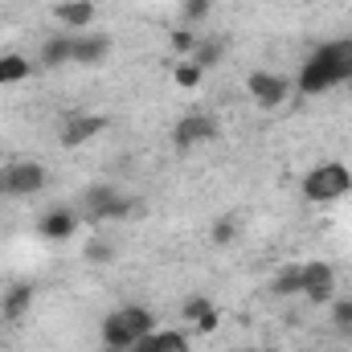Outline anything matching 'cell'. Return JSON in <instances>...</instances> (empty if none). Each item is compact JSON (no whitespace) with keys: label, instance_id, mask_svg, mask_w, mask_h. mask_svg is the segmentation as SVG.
Returning <instances> with one entry per match:
<instances>
[{"label":"cell","instance_id":"6da1fadb","mask_svg":"<svg viewBox=\"0 0 352 352\" xmlns=\"http://www.w3.org/2000/svg\"><path fill=\"white\" fill-rule=\"evenodd\" d=\"M349 78H352V66H349V58L340 54V41H328V45H320V50L299 66L295 87L303 90V94H324V90L340 87V82H349Z\"/></svg>","mask_w":352,"mask_h":352},{"label":"cell","instance_id":"7a4b0ae2","mask_svg":"<svg viewBox=\"0 0 352 352\" xmlns=\"http://www.w3.org/2000/svg\"><path fill=\"white\" fill-rule=\"evenodd\" d=\"M299 192H303V201H311V205H328V201H340L344 192H352V168H349V164H340V160L316 164L311 173L303 176Z\"/></svg>","mask_w":352,"mask_h":352},{"label":"cell","instance_id":"3957f363","mask_svg":"<svg viewBox=\"0 0 352 352\" xmlns=\"http://www.w3.org/2000/svg\"><path fill=\"white\" fill-rule=\"evenodd\" d=\"M291 87H295V82H291L287 74H274V70H250V74H246V90H250V98H254L258 111L283 107L287 94H291Z\"/></svg>","mask_w":352,"mask_h":352},{"label":"cell","instance_id":"277c9868","mask_svg":"<svg viewBox=\"0 0 352 352\" xmlns=\"http://www.w3.org/2000/svg\"><path fill=\"white\" fill-rule=\"evenodd\" d=\"M303 299L311 307H328L336 299V270L328 263H303Z\"/></svg>","mask_w":352,"mask_h":352},{"label":"cell","instance_id":"5b68a950","mask_svg":"<svg viewBox=\"0 0 352 352\" xmlns=\"http://www.w3.org/2000/svg\"><path fill=\"white\" fill-rule=\"evenodd\" d=\"M111 127V115H94V111H74L66 123H62V148H82V144H90L94 135H102Z\"/></svg>","mask_w":352,"mask_h":352},{"label":"cell","instance_id":"8992f818","mask_svg":"<svg viewBox=\"0 0 352 352\" xmlns=\"http://www.w3.org/2000/svg\"><path fill=\"white\" fill-rule=\"evenodd\" d=\"M217 135H221V127H217L213 115H184L173 127V144L180 152H188V148H197V144H213Z\"/></svg>","mask_w":352,"mask_h":352},{"label":"cell","instance_id":"52a82bcc","mask_svg":"<svg viewBox=\"0 0 352 352\" xmlns=\"http://www.w3.org/2000/svg\"><path fill=\"white\" fill-rule=\"evenodd\" d=\"M4 188H8V197H33V192H41L45 188V164H37V160H12L4 168Z\"/></svg>","mask_w":352,"mask_h":352},{"label":"cell","instance_id":"ba28073f","mask_svg":"<svg viewBox=\"0 0 352 352\" xmlns=\"http://www.w3.org/2000/svg\"><path fill=\"white\" fill-rule=\"evenodd\" d=\"M111 37L107 33H74V54H70V62L74 66H102L107 58H111Z\"/></svg>","mask_w":352,"mask_h":352},{"label":"cell","instance_id":"9c48e42d","mask_svg":"<svg viewBox=\"0 0 352 352\" xmlns=\"http://www.w3.org/2000/svg\"><path fill=\"white\" fill-rule=\"evenodd\" d=\"M94 0H58L54 4V21L58 25H66V29H74V33H82L90 29V21H94Z\"/></svg>","mask_w":352,"mask_h":352},{"label":"cell","instance_id":"30bf717a","mask_svg":"<svg viewBox=\"0 0 352 352\" xmlns=\"http://www.w3.org/2000/svg\"><path fill=\"white\" fill-rule=\"evenodd\" d=\"M78 234V213L74 209H50L45 217H41V238L45 242H66V238H74Z\"/></svg>","mask_w":352,"mask_h":352},{"label":"cell","instance_id":"8fae6325","mask_svg":"<svg viewBox=\"0 0 352 352\" xmlns=\"http://www.w3.org/2000/svg\"><path fill=\"white\" fill-rule=\"evenodd\" d=\"M102 349H115V352H127V349H135V336H131V328L123 324V316L119 311H111L107 320H102Z\"/></svg>","mask_w":352,"mask_h":352},{"label":"cell","instance_id":"7c38bea8","mask_svg":"<svg viewBox=\"0 0 352 352\" xmlns=\"http://www.w3.org/2000/svg\"><path fill=\"white\" fill-rule=\"evenodd\" d=\"M115 197H119V188H115V184H90L87 192H82V201H78V209H82V217L98 221V217H102V209H107Z\"/></svg>","mask_w":352,"mask_h":352},{"label":"cell","instance_id":"4fadbf2b","mask_svg":"<svg viewBox=\"0 0 352 352\" xmlns=\"http://www.w3.org/2000/svg\"><path fill=\"white\" fill-rule=\"evenodd\" d=\"M119 316H123V324L131 328L135 344H140L148 332H156V316H152V307H144V303H127V307H119Z\"/></svg>","mask_w":352,"mask_h":352},{"label":"cell","instance_id":"5bb4252c","mask_svg":"<svg viewBox=\"0 0 352 352\" xmlns=\"http://www.w3.org/2000/svg\"><path fill=\"white\" fill-rule=\"evenodd\" d=\"M29 307H33V287H29V283H12V287L4 291V303H0L4 320H21Z\"/></svg>","mask_w":352,"mask_h":352},{"label":"cell","instance_id":"9a60e30c","mask_svg":"<svg viewBox=\"0 0 352 352\" xmlns=\"http://www.w3.org/2000/svg\"><path fill=\"white\" fill-rule=\"evenodd\" d=\"M70 54H74V37H50V41L41 45V66H45V70L70 66Z\"/></svg>","mask_w":352,"mask_h":352},{"label":"cell","instance_id":"2e32d148","mask_svg":"<svg viewBox=\"0 0 352 352\" xmlns=\"http://www.w3.org/2000/svg\"><path fill=\"white\" fill-rule=\"evenodd\" d=\"M33 74V62L25 58V54H4L0 58V87H16V82H25Z\"/></svg>","mask_w":352,"mask_h":352},{"label":"cell","instance_id":"e0dca14e","mask_svg":"<svg viewBox=\"0 0 352 352\" xmlns=\"http://www.w3.org/2000/svg\"><path fill=\"white\" fill-rule=\"evenodd\" d=\"M270 295H278V299L303 295V266H283V270L270 278Z\"/></svg>","mask_w":352,"mask_h":352},{"label":"cell","instance_id":"ac0fdd59","mask_svg":"<svg viewBox=\"0 0 352 352\" xmlns=\"http://www.w3.org/2000/svg\"><path fill=\"white\" fill-rule=\"evenodd\" d=\"M140 344L148 352H188V336L184 332H148Z\"/></svg>","mask_w":352,"mask_h":352},{"label":"cell","instance_id":"d6986e66","mask_svg":"<svg viewBox=\"0 0 352 352\" xmlns=\"http://www.w3.org/2000/svg\"><path fill=\"white\" fill-rule=\"evenodd\" d=\"M201 78H205V70H201V66H197L192 58H188V62H176L173 82H176L180 90H197V87H201Z\"/></svg>","mask_w":352,"mask_h":352},{"label":"cell","instance_id":"ffe728a7","mask_svg":"<svg viewBox=\"0 0 352 352\" xmlns=\"http://www.w3.org/2000/svg\"><path fill=\"white\" fill-rule=\"evenodd\" d=\"M234 238H238V221H234V217H217L213 230H209V242H213L217 250H226V246H234Z\"/></svg>","mask_w":352,"mask_h":352},{"label":"cell","instance_id":"44dd1931","mask_svg":"<svg viewBox=\"0 0 352 352\" xmlns=\"http://www.w3.org/2000/svg\"><path fill=\"white\" fill-rule=\"evenodd\" d=\"M82 254H87L90 266H111V263H115V246H111V242H102V238H90L87 246H82Z\"/></svg>","mask_w":352,"mask_h":352},{"label":"cell","instance_id":"7402d4cb","mask_svg":"<svg viewBox=\"0 0 352 352\" xmlns=\"http://www.w3.org/2000/svg\"><path fill=\"white\" fill-rule=\"evenodd\" d=\"M221 41H197V50H192V62L201 66V70H213L217 62H221Z\"/></svg>","mask_w":352,"mask_h":352},{"label":"cell","instance_id":"603a6c76","mask_svg":"<svg viewBox=\"0 0 352 352\" xmlns=\"http://www.w3.org/2000/svg\"><path fill=\"white\" fill-rule=\"evenodd\" d=\"M328 316H332V324H336L340 332H352V299H340V295H336V299L328 303Z\"/></svg>","mask_w":352,"mask_h":352},{"label":"cell","instance_id":"cb8c5ba5","mask_svg":"<svg viewBox=\"0 0 352 352\" xmlns=\"http://www.w3.org/2000/svg\"><path fill=\"white\" fill-rule=\"evenodd\" d=\"M209 8H213V0H180V21L184 25H197V21L209 16Z\"/></svg>","mask_w":352,"mask_h":352},{"label":"cell","instance_id":"d4e9b609","mask_svg":"<svg viewBox=\"0 0 352 352\" xmlns=\"http://www.w3.org/2000/svg\"><path fill=\"white\" fill-rule=\"evenodd\" d=\"M168 41H173V50H176V54H192L201 37L192 33V25H176V29H173V37H168Z\"/></svg>","mask_w":352,"mask_h":352},{"label":"cell","instance_id":"484cf974","mask_svg":"<svg viewBox=\"0 0 352 352\" xmlns=\"http://www.w3.org/2000/svg\"><path fill=\"white\" fill-rule=\"evenodd\" d=\"M209 307H213V303H209V299H205V295H188V299H184V303H180V316H184V320H188V324H197V320H201V316H205V311H209Z\"/></svg>","mask_w":352,"mask_h":352},{"label":"cell","instance_id":"4316f807","mask_svg":"<svg viewBox=\"0 0 352 352\" xmlns=\"http://www.w3.org/2000/svg\"><path fill=\"white\" fill-rule=\"evenodd\" d=\"M217 324H221V316H217V307H209V311H205V316H201L192 328H197L201 336H209V332H217Z\"/></svg>","mask_w":352,"mask_h":352},{"label":"cell","instance_id":"83f0119b","mask_svg":"<svg viewBox=\"0 0 352 352\" xmlns=\"http://www.w3.org/2000/svg\"><path fill=\"white\" fill-rule=\"evenodd\" d=\"M0 197H8V188H4V168H0Z\"/></svg>","mask_w":352,"mask_h":352},{"label":"cell","instance_id":"f1b7e54d","mask_svg":"<svg viewBox=\"0 0 352 352\" xmlns=\"http://www.w3.org/2000/svg\"><path fill=\"white\" fill-rule=\"evenodd\" d=\"M127 352H148V349H144V344H135V349H127Z\"/></svg>","mask_w":352,"mask_h":352},{"label":"cell","instance_id":"f546056e","mask_svg":"<svg viewBox=\"0 0 352 352\" xmlns=\"http://www.w3.org/2000/svg\"><path fill=\"white\" fill-rule=\"evenodd\" d=\"M102 352H115V349H102Z\"/></svg>","mask_w":352,"mask_h":352},{"label":"cell","instance_id":"4dcf8cb0","mask_svg":"<svg viewBox=\"0 0 352 352\" xmlns=\"http://www.w3.org/2000/svg\"><path fill=\"white\" fill-rule=\"evenodd\" d=\"M242 352H250V349H242Z\"/></svg>","mask_w":352,"mask_h":352}]
</instances>
